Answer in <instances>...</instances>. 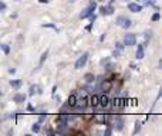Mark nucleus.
I'll return each instance as SVG.
<instances>
[{
    "instance_id": "f8f14e48",
    "label": "nucleus",
    "mask_w": 162,
    "mask_h": 136,
    "mask_svg": "<svg viewBox=\"0 0 162 136\" xmlns=\"http://www.w3.org/2000/svg\"><path fill=\"white\" fill-rule=\"evenodd\" d=\"M110 104V98L107 97V94H104L103 97H100V105L103 106V108H107Z\"/></svg>"
},
{
    "instance_id": "f3484780",
    "label": "nucleus",
    "mask_w": 162,
    "mask_h": 136,
    "mask_svg": "<svg viewBox=\"0 0 162 136\" xmlns=\"http://www.w3.org/2000/svg\"><path fill=\"white\" fill-rule=\"evenodd\" d=\"M36 89H39V94H41V88H40L39 85H32V87H30V95H34V94H36Z\"/></svg>"
},
{
    "instance_id": "a211bd4d",
    "label": "nucleus",
    "mask_w": 162,
    "mask_h": 136,
    "mask_svg": "<svg viewBox=\"0 0 162 136\" xmlns=\"http://www.w3.org/2000/svg\"><path fill=\"white\" fill-rule=\"evenodd\" d=\"M40 121L39 122H36V123H33V126H32V132H34V133H39L40 132Z\"/></svg>"
},
{
    "instance_id": "a878e982",
    "label": "nucleus",
    "mask_w": 162,
    "mask_h": 136,
    "mask_svg": "<svg viewBox=\"0 0 162 136\" xmlns=\"http://www.w3.org/2000/svg\"><path fill=\"white\" fill-rule=\"evenodd\" d=\"M118 55H119V50H118V48H117V50H115V51L112 52V57H115V58H117Z\"/></svg>"
},
{
    "instance_id": "7ed1b4c3",
    "label": "nucleus",
    "mask_w": 162,
    "mask_h": 136,
    "mask_svg": "<svg viewBox=\"0 0 162 136\" xmlns=\"http://www.w3.org/2000/svg\"><path fill=\"white\" fill-rule=\"evenodd\" d=\"M124 44L127 45V47H132V45L136 44V36L134 33H128V34H125V37H124Z\"/></svg>"
},
{
    "instance_id": "ddd939ff",
    "label": "nucleus",
    "mask_w": 162,
    "mask_h": 136,
    "mask_svg": "<svg viewBox=\"0 0 162 136\" xmlns=\"http://www.w3.org/2000/svg\"><path fill=\"white\" fill-rule=\"evenodd\" d=\"M88 101H90V105L92 106V108H95V106L100 105V97H98V95H92Z\"/></svg>"
},
{
    "instance_id": "1a4fd4ad",
    "label": "nucleus",
    "mask_w": 162,
    "mask_h": 136,
    "mask_svg": "<svg viewBox=\"0 0 162 136\" xmlns=\"http://www.w3.org/2000/svg\"><path fill=\"white\" fill-rule=\"evenodd\" d=\"M100 12H101V14L103 16H110V14L114 13V9H112V6H101L100 7Z\"/></svg>"
},
{
    "instance_id": "6ab92c4d",
    "label": "nucleus",
    "mask_w": 162,
    "mask_h": 136,
    "mask_svg": "<svg viewBox=\"0 0 162 136\" xmlns=\"http://www.w3.org/2000/svg\"><path fill=\"white\" fill-rule=\"evenodd\" d=\"M94 119H95V122H98V123H104L105 121H107V116H104L103 113H101V115H97Z\"/></svg>"
},
{
    "instance_id": "2f4dec72",
    "label": "nucleus",
    "mask_w": 162,
    "mask_h": 136,
    "mask_svg": "<svg viewBox=\"0 0 162 136\" xmlns=\"http://www.w3.org/2000/svg\"><path fill=\"white\" fill-rule=\"evenodd\" d=\"M159 65H161V68H162V61H161V64H159Z\"/></svg>"
},
{
    "instance_id": "b1692460",
    "label": "nucleus",
    "mask_w": 162,
    "mask_h": 136,
    "mask_svg": "<svg viewBox=\"0 0 162 136\" xmlns=\"http://www.w3.org/2000/svg\"><path fill=\"white\" fill-rule=\"evenodd\" d=\"M144 1H145V4H148V6H155L154 0H144Z\"/></svg>"
},
{
    "instance_id": "c85d7f7f",
    "label": "nucleus",
    "mask_w": 162,
    "mask_h": 136,
    "mask_svg": "<svg viewBox=\"0 0 162 136\" xmlns=\"http://www.w3.org/2000/svg\"><path fill=\"white\" fill-rule=\"evenodd\" d=\"M0 10H6V4L4 3H0Z\"/></svg>"
},
{
    "instance_id": "c756f323",
    "label": "nucleus",
    "mask_w": 162,
    "mask_h": 136,
    "mask_svg": "<svg viewBox=\"0 0 162 136\" xmlns=\"http://www.w3.org/2000/svg\"><path fill=\"white\" fill-rule=\"evenodd\" d=\"M27 109H29V111H34V108H33V105H29V106H27Z\"/></svg>"
},
{
    "instance_id": "4be33fe9",
    "label": "nucleus",
    "mask_w": 162,
    "mask_h": 136,
    "mask_svg": "<svg viewBox=\"0 0 162 136\" xmlns=\"http://www.w3.org/2000/svg\"><path fill=\"white\" fill-rule=\"evenodd\" d=\"M141 130V123L139 122H135V129H134V135H135L136 132H139Z\"/></svg>"
},
{
    "instance_id": "bb28decb",
    "label": "nucleus",
    "mask_w": 162,
    "mask_h": 136,
    "mask_svg": "<svg viewBox=\"0 0 162 136\" xmlns=\"http://www.w3.org/2000/svg\"><path fill=\"white\" fill-rule=\"evenodd\" d=\"M115 45H117V48H118V50H122V48H124V45L121 44V43H117Z\"/></svg>"
},
{
    "instance_id": "cd10ccee",
    "label": "nucleus",
    "mask_w": 162,
    "mask_h": 136,
    "mask_svg": "<svg viewBox=\"0 0 162 136\" xmlns=\"http://www.w3.org/2000/svg\"><path fill=\"white\" fill-rule=\"evenodd\" d=\"M104 135H107V136H108V135H111V128H108V129L105 130V132H104Z\"/></svg>"
},
{
    "instance_id": "7c9ffc66",
    "label": "nucleus",
    "mask_w": 162,
    "mask_h": 136,
    "mask_svg": "<svg viewBox=\"0 0 162 136\" xmlns=\"http://www.w3.org/2000/svg\"><path fill=\"white\" fill-rule=\"evenodd\" d=\"M40 3H48V0H39Z\"/></svg>"
},
{
    "instance_id": "39448f33",
    "label": "nucleus",
    "mask_w": 162,
    "mask_h": 136,
    "mask_svg": "<svg viewBox=\"0 0 162 136\" xmlns=\"http://www.w3.org/2000/svg\"><path fill=\"white\" fill-rule=\"evenodd\" d=\"M88 104H90V101H87L85 98H81V99H78L76 109H77L78 112H84L85 108H87V105H88Z\"/></svg>"
},
{
    "instance_id": "9b49d317",
    "label": "nucleus",
    "mask_w": 162,
    "mask_h": 136,
    "mask_svg": "<svg viewBox=\"0 0 162 136\" xmlns=\"http://www.w3.org/2000/svg\"><path fill=\"white\" fill-rule=\"evenodd\" d=\"M145 57V52H144V45H138V48H136V52H135V58L136 60H142Z\"/></svg>"
},
{
    "instance_id": "dca6fc26",
    "label": "nucleus",
    "mask_w": 162,
    "mask_h": 136,
    "mask_svg": "<svg viewBox=\"0 0 162 136\" xmlns=\"http://www.w3.org/2000/svg\"><path fill=\"white\" fill-rule=\"evenodd\" d=\"M10 85L13 87L14 89H19L20 87H21V81H20V79H16V81H10Z\"/></svg>"
},
{
    "instance_id": "5701e85b",
    "label": "nucleus",
    "mask_w": 162,
    "mask_h": 136,
    "mask_svg": "<svg viewBox=\"0 0 162 136\" xmlns=\"http://www.w3.org/2000/svg\"><path fill=\"white\" fill-rule=\"evenodd\" d=\"M159 19H161V14L159 13H155L154 16H152V21H158Z\"/></svg>"
},
{
    "instance_id": "2eb2a0df",
    "label": "nucleus",
    "mask_w": 162,
    "mask_h": 136,
    "mask_svg": "<svg viewBox=\"0 0 162 136\" xmlns=\"http://www.w3.org/2000/svg\"><path fill=\"white\" fill-rule=\"evenodd\" d=\"M47 57H48V50L43 52V55H41V58H40V63H39V68H41V65L44 64V61H45V58H47Z\"/></svg>"
},
{
    "instance_id": "473e14b6",
    "label": "nucleus",
    "mask_w": 162,
    "mask_h": 136,
    "mask_svg": "<svg viewBox=\"0 0 162 136\" xmlns=\"http://www.w3.org/2000/svg\"><path fill=\"white\" fill-rule=\"evenodd\" d=\"M70 1H74V0H70Z\"/></svg>"
},
{
    "instance_id": "aec40b11",
    "label": "nucleus",
    "mask_w": 162,
    "mask_h": 136,
    "mask_svg": "<svg viewBox=\"0 0 162 136\" xmlns=\"http://www.w3.org/2000/svg\"><path fill=\"white\" fill-rule=\"evenodd\" d=\"M84 79H85V82H92V81H94V75H92V74H85Z\"/></svg>"
},
{
    "instance_id": "f257e3e1",
    "label": "nucleus",
    "mask_w": 162,
    "mask_h": 136,
    "mask_svg": "<svg viewBox=\"0 0 162 136\" xmlns=\"http://www.w3.org/2000/svg\"><path fill=\"white\" fill-rule=\"evenodd\" d=\"M115 23H117L119 27H122V28H130V27L132 26L131 19H128L127 16H118L117 20H115Z\"/></svg>"
},
{
    "instance_id": "412c9836",
    "label": "nucleus",
    "mask_w": 162,
    "mask_h": 136,
    "mask_svg": "<svg viewBox=\"0 0 162 136\" xmlns=\"http://www.w3.org/2000/svg\"><path fill=\"white\" fill-rule=\"evenodd\" d=\"M1 50H3L4 54H9L10 52V47H9V44H1Z\"/></svg>"
},
{
    "instance_id": "4468645a",
    "label": "nucleus",
    "mask_w": 162,
    "mask_h": 136,
    "mask_svg": "<svg viewBox=\"0 0 162 136\" xmlns=\"http://www.w3.org/2000/svg\"><path fill=\"white\" fill-rule=\"evenodd\" d=\"M13 101L14 102H17V104H21V102L26 101V95H24V94H16V95L13 97Z\"/></svg>"
},
{
    "instance_id": "393cba45",
    "label": "nucleus",
    "mask_w": 162,
    "mask_h": 136,
    "mask_svg": "<svg viewBox=\"0 0 162 136\" xmlns=\"http://www.w3.org/2000/svg\"><path fill=\"white\" fill-rule=\"evenodd\" d=\"M43 27H51V28H54V30H57V31H59V28H57V27L54 26V24H44Z\"/></svg>"
},
{
    "instance_id": "f03ea898",
    "label": "nucleus",
    "mask_w": 162,
    "mask_h": 136,
    "mask_svg": "<svg viewBox=\"0 0 162 136\" xmlns=\"http://www.w3.org/2000/svg\"><path fill=\"white\" fill-rule=\"evenodd\" d=\"M95 7H97V3H95V1H91L90 7H87L85 10H83V13L80 14V19H87V17H91V16H92V12L95 10Z\"/></svg>"
},
{
    "instance_id": "9d476101",
    "label": "nucleus",
    "mask_w": 162,
    "mask_h": 136,
    "mask_svg": "<svg viewBox=\"0 0 162 136\" xmlns=\"http://www.w3.org/2000/svg\"><path fill=\"white\" fill-rule=\"evenodd\" d=\"M128 10L132 12V13H139V12L142 10V6L138 4V3H130V4H128Z\"/></svg>"
},
{
    "instance_id": "0eeeda50",
    "label": "nucleus",
    "mask_w": 162,
    "mask_h": 136,
    "mask_svg": "<svg viewBox=\"0 0 162 136\" xmlns=\"http://www.w3.org/2000/svg\"><path fill=\"white\" fill-rule=\"evenodd\" d=\"M111 89H112V81H110V79H105V81H103V82H101V91H103L104 94L110 92Z\"/></svg>"
},
{
    "instance_id": "20e7f679",
    "label": "nucleus",
    "mask_w": 162,
    "mask_h": 136,
    "mask_svg": "<svg viewBox=\"0 0 162 136\" xmlns=\"http://www.w3.org/2000/svg\"><path fill=\"white\" fill-rule=\"evenodd\" d=\"M87 61H88V52H84L80 58L76 61V64H74V67H76V70H80V68H83L85 64H87Z\"/></svg>"
},
{
    "instance_id": "6e6552de",
    "label": "nucleus",
    "mask_w": 162,
    "mask_h": 136,
    "mask_svg": "<svg viewBox=\"0 0 162 136\" xmlns=\"http://www.w3.org/2000/svg\"><path fill=\"white\" fill-rule=\"evenodd\" d=\"M77 102H78V98L76 94H71L70 97H68V101H67V106L68 108H76L77 106Z\"/></svg>"
},
{
    "instance_id": "423d86ee",
    "label": "nucleus",
    "mask_w": 162,
    "mask_h": 136,
    "mask_svg": "<svg viewBox=\"0 0 162 136\" xmlns=\"http://www.w3.org/2000/svg\"><path fill=\"white\" fill-rule=\"evenodd\" d=\"M112 125L115 126L117 130H121L124 126V119L121 116H112Z\"/></svg>"
}]
</instances>
